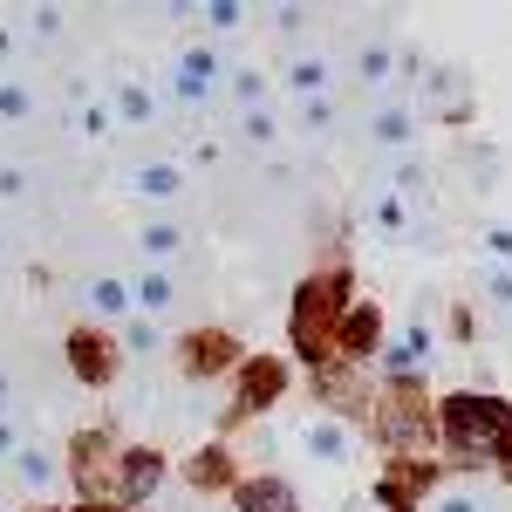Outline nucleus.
I'll use <instances>...</instances> for the list:
<instances>
[{
    "label": "nucleus",
    "instance_id": "obj_1",
    "mask_svg": "<svg viewBox=\"0 0 512 512\" xmlns=\"http://www.w3.org/2000/svg\"><path fill=\"white\" fill-rule=\"evenodd\" d=\"M444 437L472 458H512V410L492 403V396H451L444 403Z\"/></svg>",
    "mask_w": 512,
    "mask_h": 512
},
{
    "label": "nucleus",
    "instance_id": "obj_4",
    "mask_svg": "<svg viewBox=\"0 0 512 512\" xmlns=\"http://www.w3.org/2000/svg\"><path fill=\"white\" fill-rule=\"evenodd\" d=\"M219 362H226V342H219V335H205V342H192V369H198V376H212Z\"/></svg>",
    "mask_w": 512,
    "mask_h": 512
},
{
    "label": "nucleus",
    "instance_id": "obj_2",
    "mask_svg": "<svg viewBox=\"0 0 512 512\" xmlns=\"http://www.w3.org/2000/svg\"><path fill=\"white\" fill-rule=\"evenodd\" d=\"M376 431L390 437V444H403V451L431 444V417H424V396L410 390V383H396V390L383 396V410H376Z\"/></svg>",
    "mask_w": 512,
    "mask_h": 512
},
{
    "label": "nucleus",
    "instance_id": "obj_5",
    "mask_svg": "<svg viewBox=\"0 0 512 512\" xmlns=\"http://www.w3.org/2000/svg\"><path fill=\"white\" fill-rule=\"evenodd\" d=\"M96 512H117V506H96Z\"/></svg>",
    "mask_w": 512,
    "mask_h": 512
},
{
    "label": "nucleus",
    "instance_id": "obj_3",
    "mask_svg": "<svg viewBox=\"0 0 512 512\" xmlns=\"http://www.w3.org/2000/svg\"><path fill=\"white\" fill-rule=\"evenodd\" d=\"M69 349H76V369L89 376V383H103V376L117 369V362H110V342H96V335H76Z\"/></svg>",
    "mask_w": 512,
    "mask_h": 512
}]
</instances>
